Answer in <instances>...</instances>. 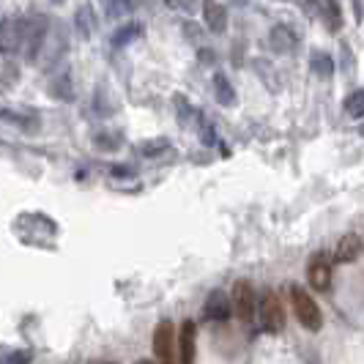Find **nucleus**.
Instances as JSON below:
<instances>
[{"label":"nucleus","instance_id":"obj_7","mask_svg":"<svg viewBox=\"0 0 364 364\" xmlns=\"http://www.w3.org/2000/svg\"><path fill=\"white\" fill-rule=\"evenodd\" d=\"M307 280L315 290L326 293L332 287V258L326 252H315L307 266Z\"/></svg>","mask_w":364,"mask_h":364},{"label":"nucleus","instance_id":"obj_34","mask_svg":"<svg viewBox=\"0 0 364 364\" xmlns=\"http://www.w3.org/2000/svg\"><path fill=\"white\" fill-rule=\"evenodd\" d=\"M102 3H104V6H107V3H110V0H102Z\"/></svg>","mask_w":364,"mask_h":364},{"label":"nucleus","instance_id":"obj_19","mask_svg":"<svg viewBox=\"0 0 364 364\" xmlns=\"http://www.w3.org/2000/svg\"><path fill=\"white\" fill-rule=\"evenodd\" d=\"M93 145H96L99 151H118V148L124 145V137H121L118 131H110V129L96 131V134H93Z\"/></svg>","mask_w":364,"mask_h":364},{"label":"nucleus","instance_id":"obj_4","mask_svg":"<svg viewBox=\"0 0 364 364\" xmlns=\"http://www.w3.org/2000/svg\"><path fill=\"white\" fill-rule=\"evenodd\" d=\"M230 299H233L235 318H238L241 323H252L255 315H258V293H255L252 282L238 280L233 285V296H230Z\"/></svg>","mask_w":364,"mask_h":364},{"label":"nucleus","instance_id":"obj_15","mask_svg":"<svg viewBox=\"0 0 364 364\" xmlns=\"http://www.w3.org/2000/svg\"><path fill=\"white\" fill-rule=\"evenodd\" d=\"M214 96L222 107H233L235 104V88L225 74H214Z\"/></svg>","mask_w":364,"mask_h":364},{"label":"nucleus","instance_id":"obj_20","mask_svg":"<svg viewBox=\"0 0 364 364\" xmlns=\"http://www.w3.org/2000/svg\"><path fill=\"white\" fill-rule=\"evenodd\" d=\"M140 33H143V25H140V22H129V25L118 27V30L112 33L110 44H112V47H126V44H129V41H134Z\"/></svg>","mask_w":364,"mask_h":364},{"label":"nucleus","instance_id":"obj_31","mask_svg":"<svg viewBox=\"0 0 364 364\" xmlns=\"http://www.w3.org/2000/svg\"><path fill=\"white\" fill-rule=\"evenodd\" d=\"M137 364H154V362H148V359H143V362H137Z\"/></svg>","mask_w":364,"mask_h":364},{"label":"nucleus","instance_id":"obj_2","mask_svg":"<svg viewBox=\"0 0 364 364\" xmlns=\"http://www.w3.org/2000/svg\"><path fill=\"white\" fill-rule=\"evenodd\" d=\"M258 318H260V329L266 334H277L285 329V307H282V299L266 287L258 299Z\"/></svg>","mask_w":364,"mask_h":364},{"label":"nucleus","instance_id":"obj_8","mask_svg":"<svg viewBox=\"0 0 364 364\" xmlns=\"http://www.w3.org/2000/svg\"><path fill=\"white\" fill-rule=\"evenodd\" d=\"M69 47V36H66V27L63 25H52L50 30V39H47V44H44V52H41V58H44V69H52L60 58H63V52Z\"/></svg>","mask_w":364,"mask_h":364},{"label":"nucleus","instance_id":"obj_6","mask_svg":"<svg viewBox=\"0 0 364 364\" xmlns=\"http://www.w3.org/2000/svg\"><path fill=\"white\" fill-rule=\"evenodd\" d=\"M176 329L173 320H159V326L154 329V353L162 364H173V348H176Z\"/></svg>","mask_w":364,"mask_h":364},{"label":"nucleus","instance_id":"obj_29","mask_svg":"<svg viewBox=\"0 0 364 364\" xmlns=\"http://www.w3.org/2000/svg\"><path fill=\"white\" fill-rule=\"evenodd\" d=\"M112 176H118V178H126V176H131V170H126L124 164H115V170H112Z\"/></svg>","mask_w":364,"mask_h":364},{"label":"nucleus","instance_id":"obj_22","mask_svg":"<svg viewBox=\"0 0 364 364\" xmlns=\"http://www.w3.org/2000/svg\"><path fill=\"white\" fill-rule=\"evenodd\" d=\"M345 112L351 118H364V88L353 91L348 99H345Z\"/></svg>","mask_w":364,"mask_h":364},{"label":"nucleus","instance_id":"obj_3","mask_svg":"<svg viewBox=\"0 0 364 364\" xmlns=\"http://www.w3.org/2000/svg\"><path fill=\"white\" fill-rule=\"evenodd\" d=\"M290 304H293V312L299 318V323L310 332H318L323 326V315H320V307L315 304L310 293L301 285H290Z\"/></svg>","mask_w":364,"mask_h":364},{"label":"nucleus","instance_id":"obj_11","mask_svg":"<svg viewBox=\"0 0 364 364\" xmlns=\"http://www.w3.org/2000/svg\"><path fill=\"white\" fill-rule=\"evenodd\" d=\"M203 17H206L208 30H214V33H225L228 30V11H225L222 3L203 0Z\"/></svg>","mask_w":364,"mask_h":364},{"label":"nucleus","instance_id":"obj_5","mask_svg":"<svg viewBox=\"0 0 364 364\" xmlns=\"http://www.w3.org/2000/svg\"><path fill=\"white\" fill-rule=\"evenodd\" d=\"M25 41V17H3L0 22V50L3 55L22 50Z\"/></svg>","mask_w":364,"mask_h":364},{"label":"nucleus","instance_id":"obj_27","mask_svg":"<svg viewBox=\"0 0 364 364\" xmlns=\"http://www.w3.org/2000/svg\"><path fill=\"white\" fill-rule=\"evenodd\" d=\"M11 77H14V66H11V60H3V91H8V88H11Z\"/></svg>","mask_w":364,"mask_h":364},{"label":"nucleus","instance_id":"obj_33","mask_svg":"<svg viewBox=\"0 0 364 364\" xmlns=\"http://www.w3.org/2000/svg\"><path fill=\"white\" fill-rule=\"evenodd\" d=\"M52 3H63V0H52Z\"/></svg>","mask_w":364,"mask_h":364},{"label":"nucleus","instance_id":"obj_9","mask_svg":"<svg viewBox=\"0 0 364 364\" xmlns=\"http://www.w3.org/2000/svg\"><path fill=\"white\" fill-rule=\"evenodd\" d=\"M203 315H206V320H216V323L228 320L233 315V299H228V293H222V290H211L203 304Z\"/></svg>","mask_w":364,"mask_h":364},{"label":"nucleus","instance_id":"obj_24","mask_svg":"<svg viewBox=\"0 0 364 364\" xmlns=\"http://www.w3.org/2000/svg\"><path fill=\"white\" fill-rule=\"evenodd\" d=\"M143 156H156V154H164L167 151V140L164 137H156V140H145V143H140V148H137Z\"/></svg>","mask_w":364,"mask_h":364},{"label":"nucleus","instance_id":"obj_18","mask_svg":"<svg viewBox=\"0 0 364 364\" xmlns=\"http://www.w3.org/2000/svg\"><path fill=\"white\" fill-rule=\"evenodd\" d=\"M50 93L55 99H60V102H72L74 99V88H72V77H69V72H63V74H58V77L50 82Z\"/></svg>","mask_w":364,"mask_h":364},{"label":"nucleus","instance_id":"obj_1","mask_svg":"<svg viewBox=\"0 0 364 364\" xmlns=\"http://www.w3.org/2000/svg\"><path fill=\"white\" fill-rule=\"evenodd\" d=\"M52 22L47 14H30L25 17V41H22V55L27 63H36L39 55L44 52V44L50 39Z\"/></svg>","mask_w":364,"mask_h":364},{"label":"nucleus","instance_id":"obj_23","mask_svg":"<svg viewBox=\"0 0 364 364\" xmlns=\"http://www.w3.org/2000/svg\"><path fill=\"white\" fill-rule=\"evenodd\" d=\"M173 104H176V110H178V121H181V126H192V121H195V110L186 104L181 93H176L173 96Z\"/></svg>","mask_w":364,"mask_h":364},{"label":"nucleus","instance_id":"obj_32","mask_svg":"<svg viewBox=\"0 0 364 364\" xmlns=\"http://www.w3.org/2000/svg\"><path fill=\"white\" fill-rule=\"evenodd\" d=\"M235 3H249V0H235Z\"/></svg>","mask_w":364,"mask_h":364},{"label":"nucleus","instance_id":"obj_13","mask_svg":"<svg viewBox=\"0 0 364 364\" xmlns=\"http://www.w3.org/2000/svg\"><path fill=\"white\" fill-rule=\"evenodd\" d=\"M3 121L8 124V126H17V129L27 131V134H33V131H39V115L36 112H27V110H22V112H14V110H3Z\"/></svg>","mask_w":364,"mask_h":364},{"label":"nucleus","instance_id":"obj_17","mask_svg":"<svg viewBox=\"0 0 364 364\" xmlns=\"http://www.w3.org/2000/svg\"><path fill=\"white\" fill-rule=\"evenodd\" d=\"M310 69L318 74V77L329 79L334 74V60H332V55H326V52L315 50L310 55Z\"/></svg>","mask_w":364,"mask_h":364},{"label":"nucleus","instance_id":"obj_16","mask_svg":"<svg viewBox=\"0 0 364 364\" xmlns=\"http://www.w3.org/2000/svg\"><path fill=\"white\" fill-rule=\"evenodd\" d=\"M74 27L82 39H91L93 30H96V20H93V8L91 6H79L77 14H74Z\"/></svg>","mask_w":364,"mask_h":364},{"label":"nucleus","instance_id":"obj_10","mask_svg":"<svg viewBox=\"0 0 364 364\" xmlns=\"http://www.w3.org/2000/svg\"><path fill=\"white\" fill-rule=\"evenodd\" d=\"M268 44H271V50L274 52H293L299 47V36H296V30L290 25H274L271 27V33H268Z\"/></svg>","mask_w":364,"mask_h":364},{"label":"nucleus","instance_id":"obj_30","mask_svg":"<svg viewBox=\"0 0 364 364\" xmlns=\"http://www.w3.org/2000/svg\"><path fill=\"white\" fill-rule=\"evenodd\" d=\"M353 8H356V20H362V0H353Z\"/></svg>","mask_w":364,"mask_h":364},{"label":"nucleus","instance_id":"obj_26","mask_svg":"<svg viewBox=\"0 0 364 364\" xmlns=\"http://www.w3.org/2000/svg\"><path fill=\"white\" fill-rule=\"evenodd\" d=\"M164 3L176 11H183V14H195V8H197V0H164Z\"/></svg>","mask_w":364,"mask_h":364},{"label":"nucleus","instance_id":"obj_12","mask_svg":"<svg viewBox=\"0 0 364 364\" xmlns=\"http://www.w3.org/2000/svg\"><path fill=\"white\" fill-rule=\"evenodd\" d=\"M195 339H197L195 320H183L181 332H178V351H181V364H195Z\"/></svg>","mask_w":364,"mask_h":364},{"label":"nucleus","instance_id":"obj_14","mask_svg":"<svg viewBox=\"0 0 364 364\" xmlns=\"http://www.w3.org/2000/svg\"><path fill=\"white\" fill-rule=\"evenodd\" d=\"M359 249H362L359 235L356 233L342 235V238H339V244H337V249H334V260H337V263H351V260H356Z\"/></svg>","mask_w":364,"mask_h":364},{"label":"nucleus","instance_id":"obj_25","mask_svg":"<svg viewBox=\"0 0 364 364\" xmlns=\"http://www.w3.org/2000/svg\"><path fill=\"white\" fill-rule=\"evenodd\" d=\"M33 353L30 351H8L3 353V364H30Z\"/></svg>","mask_w":364,"mask_h":364},{"label":"nucleus","instance_id":"obj_21","mask_svg":"<svg viewBox=\"0 0 364 364\" xmlns=\"http://www.w3.org/2000/svg\"><path fill=\"white\" fill-rule=\"evenodd\" d=\"M320 6H323L326 25L332 27V30H339V27H342V11H339L337 0H320Z\"/></svg>","mask_w":364,"mask_h":364},{"label":"nucleus","instance_id":"obj_28","mask_svg":"<svg viewBox=\"0 0 364 364\" xmlns=\"http://www.w3.org/2000/svg\"><path fill=\"white\" fill-rule=\"evenodd\" d=\"M290 3H296V6H299V8H304L307 14L315 11V0H290Z\"/></svg>","mask_w":364,"mask_h":364}]
</instances>
